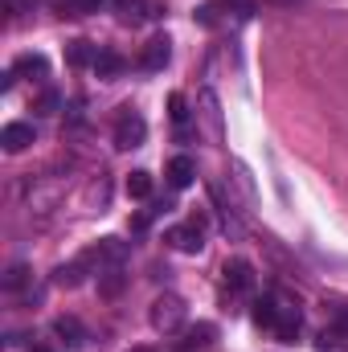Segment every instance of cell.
<instances>
[{
  "label": "cell",
  "instance_id": "obj_3",
  "mask_svg": "<svg viewBox=\"0 0 348 352\" xmlns=\"http://www.w3.org/2000/svg\"><path fill=\"white\" fill-rule=\"evenodd\" d=\"M144 135H148V123H144V115H135V111H123V119H119V127H115V148L131 152V148H140V144H144Z\"/></svg>",
  "mask_w": 348,
  "mask_h": 352
},
{
  "label": "cell",
  "instance_id": "obj_7",
  "mask_svg": "<svg viewBox=\"0 0 348 352\" xmlns=\"http://www.w3.org/2000/svg\"><path fill=\"white\" fill-rule=\"evenodd\" d=\"M90 266H94V254H83V258H74V263L58 266V270H54V287H78V283L87 278Z\"/></svg>",
  "mask_w": 348,
  "mask_h": 352
},
{
  "label": "cell",
  "instance_id": "obj_2",
  "mask_svg": "<svg viewBox=\"0 0 348 352\" xmlns=\"http://www.w3.org/2000/svg\"><path fill=\"white\" fill-rule=\"evenodd\" d=\"M148 320H152V328L156 332H176L180 324H184V299L180 295H160L156 303H152V311H148Z\"/></svg>",
  "mask_w": 348,
  "mask_h": 352
},
{
  "label": "cell",
  "instance_id": "obj_25",
  "mask_svg": "<svg viewBox=\"0 0 348 352\" xmlns=\"http://www.w3.org/2000/svg\"><path fill=\"white\" fill-rule=\"evenodd\" d=\"M33 352H50V349H33Z\"/></svg>",
  "mask_w": 348,
  "mask_h": 352
},
{
  "label": "cell",
  "instance_id": "obj_17",
  "mask_svg": "<svg viewBox=\"0 0 348 352\" xmlns=\"http://www.w3.org/2000/svg\"><path fill=\"white\" fill-rule=\"evenodd\" d=\"M127 197H135V201L152 197V173H131L127 176Z\"/></svg>",
  "mask_w": 348,
  "mask_h": 352
},
{
  "label": "cell",
  "instance_id": "obj_5",
  "mask_svg": "<svg viewBox=\"0 0 348 352\" xmlns=\"http://www.w3.org/2000/svg\"><path fill=\"white\" fill-rule=\"evenodd\" d=\"M90 254H94V263H98V270H102V266H123L127 254H131V246H127L123 238H102Z\"/></svg>",
  "mask_w": 348,
  "mask_h": 352
},
{
  "label": "cell",
  "instance_id": "obj_6",
  "mask_svg": "<svg viewBox=\"0 0 348 352\" xmlns=\"http://www.w3.org/2000/svg\"><path fill=\"white\" fill-rule=\"evenodd\" d=\"M168 58H173V41H168V37H152V41L144 45L140 66H144L148 74H156V70H164V66H168Z\"/></svg>",
  "mask_w": 348,
  "mask_h": 352
},
{
  "label": "cell",
  "instance_id": "obj_13",
  "mask_svg": "<svg viewBox=\"0 0 348 352\" xmlns=\"http://www.w3.org/2000/svg\"><path fill=\"white\" fill-rule=\"evenodd\" d=\"M94 58H98V45H90L83 37L66 45V62H70V66H94Z\"/></svg>",
  "mask_w": 348,
  "mask_h": 352
},
{
  "label": "cell",
  "instance_id": "obj_22",
  "mask_svg": "<svg viewBox=\"0 0 348 352\" xmlns=\"http://www.w3.org/2000/svg\"><path fill=\"white\" fill-rule=\"evenodd\" d=\"M29 283V266H12L8 274H4V291H21Z\"/></svg>",
  "mask_w": 348,
  "mask_h": 352
},
{
  "label": "cell",
  "instance_id": "obj_15",
  "mask_svg": "<svg viewBox=\"0 0 348 352\" xmlns=\"http://www.w3.org/2000/svg\"><path fill=\"white\" fill-rule=\"evenodd\" d=\"M123 70V58L115 54V50H98V58H94V74L98 78H115Z\"/></svg>",
  "mask_w": 348,
  "mask_h": 352
},
{
  "label": "cell",
  "instance_id": "obj_9",
  "mask_svg": "<svg viewBox=\"0 0 348 352\" xmlns=\"http://www.w3.org/2000/svg\"><path fill=\"white\" fill-rule=\"evenodd\" d=\"M54 336H58L66 349H83V340H87V328H83L74 316H58V320H54Z\"/></svg>",
  "mask_w": 348,
  "mask_h": 352
},
{
  "label": "cell",
  "instance_id": "obj_23",
  "mask_svg": "<svg viewBox=\"0 0 348 352\" xmlns=\"http://www.w3.org/2000/svg\"><path fill=\"white\" fill-rule=\"evenodd\" d=\"M58 107H62V98H58L54 90H45V94H41V115H54Z\"/></svg>",
  "mask_w": 348,
  "mask_h": 352
},
{
  "label": "cell",
  "instance_id": "obj_16",
  "mask_svg": "<svg viewBox=\"0 0 348 352\" xmlns=\"http://www.w3.org/2000/svg\"><path fill=\"white\" fill-rule=\"evenodd\" d=\"M213 336H217V328H213V324H197V328H188V332H184V352L213 344Z\"/></svg>",
  "mask_w": 348,
  "mask_h": 352
},
{
  "label": "cell",
  "instance_id": "obj_12",
  "mask_svg": "<svg viewBox=\"0 0 348 352\" xmlns=\"http://www.w3.org/2000/svg\"><path fill=\"white\" fill-rule=\"evenodd\" d=\"M123 283H127L123 266H102V274H98V291H102L107 299H115V295L123 291Z\"/></svg>",
  "mask_w": 348,
  "mask_h": 352
},
{
  "label": "cell",
  "instance_id": "obj_4",
  "mask_svg": "<svg viewBox=\"0 0 348 352\" xmlns=\"http://www.w3.org/2000/svg\"><path fill=\"white\" fill-rule=\"evenodd\" d=\"M299 324H303V316H299V307L291 303V299H274V336L283 340V344H291L295 340V332H299Z\"/></svg>",
  "mask_w": 348,
  "mask_h": 352
},
{
  "label": "cell",
  "instance_id": "obj_14",
  "mask_svg": "<svg viewBox=\"0 0 348 352\" xmlns=\"http://www.w3.org/2000/svg\"><path fill=\"white\" fill-rule=\"evenodd\" d=\"M12 70H17V74H29V78H45V74H50V62H45L41 54H21Z\"/></svg>",
  "mask_w": 348,
  "mask_h": 352
},
{
  "label": "cell",
  "instance_id": "obj_10",
  "mask_svg": "<svg viewBox=\"0 0 348 352\" xmlns=\"http://www.w3.org/2000/svg\"><path fill=\"white\" fill-rule=\"evenodd\" d=\"M226 283H230L234 291H254V266L246 263V258L226 263Z\"/></svg>",
  "mask_w": 348,
  "mask_h": 352
},
{
  "label": "cell",
  "instance_id": "obj_18",
  "mask_svg": "<svg viewBox=\"0 0 348 352\" xmlns=\"http://www.w3.org/2000/svg\"><path fill=\"white\" fill-rule=\"evenodd\" d=\"M168 115H173L176 127L188 123V102H184V94H168Z\"/></svg>",
  "mask_w": 348,
  "mask_h": 352
},
{
  "label": "cell",
  "instance_id": "obj_8",
  "mask_svg": "<svg viewBox=\"0 0 348 352\" xmlns=\"http://www.w3.org/2000/svg\"><path fill=\"white\" fill-rule=\"evenodd\" d=\"M33 140H37L33 123H8V127H4V135H0L4 152H25V148H29Z\"/></svg>",
  "mask_w": 348,
  "mask_h": 352
},
{
  "label": "cell",
  "instance_id": "obj_20",
  "mask_svg": "<svg viewBox=\"0 0 348 352\" xmlns=\"http://www.w3.org/2000/svg\"><path fill=\"white\" fill-rule=\"evenodd\" d=\"M254 324H259V328H274V299L254 303Z\"/></svg>",
  "mask_w": 348,
  "mask_h": 352
},
{
  "label": "cell",
  "instance_id": "obj_1",
  "mask_svg": "<svg viewBox=\"0 0 348 352\" xmlns=\"http://www.w3.org/2000/svg\"><path fill=\"white\" fill-rule=\"evenodd\" d=\"M164 238H168V246L180 250V254H201V246H205V217L193 213L188 226H173Z\"/></svg>",
  "mask_w": 348,
  "mask_h": 352
},
{
  "label": "cell",
  "instance_id": "obj_21",
  "mask_svg": "<svg viewBox=\"0 0 348 352\" xmlns=\"http://www.w3.org/2000/svg\"><path fill=\"white\" fill-rule=\"evenodd\" d=\"M144 8H148L144 0H119V16H123L127 25H131V21H140V16H144Z\"/></svg>",
  "mask_w": 348,
  "mask_h": 352
},
{
  "label": "cell",
  "instance_id": "obj_24",
  "mask_svg": "<svg viewBox=\"0 0 348 352\" xmlns=\"http://www.w3.org/2000/svg\"><path fill=\"white\" fill-rule=\"evenodd\" d=\"M98 4H102V0H66V8H70V12H94Z\"/></svg>",
  "mask_w": 348,
  "mask_h": 352
},
{
  "label": "cell",
  "instance_id": "obj_11",
  "mask_svg": "<svg viewBox=\"0 0 348 352\" xmlns=\"http://www.w3.org/2000/svg\"><path fill=\"white\" fill-rule=\"evenodd\" d=\"M193 176H197L193 156H176L173 164H168V184H173V188H188V184H193Z\"/></svg>",
  "mask_w": 348,
  "mask_h": 352
},
{
  "label": "cell",
  "instance_id": "obj_19",
  "mask_svg": "<svg viewBox=\"0 0 348 352\" xmlns=\"http://www.w3.org/2000/svg\"><path fill=\"white\" fill-rule=\"evenodd\" d=\"M205 115H209L213 135H221V111H217V94H213V90H205Z\"/></svg>",
  "mask_w": 348,
  "mask_h": 352
}]
</instances>
